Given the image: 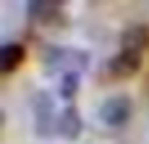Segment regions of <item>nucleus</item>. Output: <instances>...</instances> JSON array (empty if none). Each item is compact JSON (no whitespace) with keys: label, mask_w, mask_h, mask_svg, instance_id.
Listing matches in <instances>:
<instances>
[{"label":"nucleus","mask_w":149,"mask_h":144,"mask_svg":"<svg viewBox=\"0 0 149 144\" xmlns=\"http://www.w3.org/2000/svg\"><path fill=\"white\" fill-rule=\"evenodd\" d=\"M86 63L89 52L76 47H47L45 52V66L50 73H79L81 68H86Z\"/></svg>","instance_id":"nucleus-1"},{"label":"nucleus","mask_w":149,"mask_h":144,"mask_svg":"<svg viewBox=\"0 0 149 144\" xmlns=\"http://www.w3.org/2000/svg\"><path fill=\"white\" fill-rule=\"evenodd\" d=\"M31 113H34V131H37V136L58 134V115H55L52 94L47 89H37L31 94Z\"/></svg>","instance_id":"nucleus-2"},{"label":"nucleus","mask_w":149,"mask_h":144,"mask_svg":"<svg viewBox=\"0 0 149 144\" xmlns=\"http://www.w3.org/2000/svg\"><path fill=\"white\" fill-rule=\"evenodd\" d=\"M131 113H134V102L128 94H113L102 102L100 108V121L110 129H123L128 121H131Z\"/></svg>","instance_id":"nucleus-3"},{"label":"nucleus","mask_w":149,"mask_h":144,"mask_svg":"<svg viewBox=\"0 0 149 144\" xmlns=\"http://www.w3.org/2000/svg\"><path fill=\"white\" fill-rule=\"evenodd\" d=\"M139 68H141V55L128 52V50H120L107 60V73L113 79H131Z\"/></svg>","instance_id":"nucleus-4"},{"label":"nucleus","mask_w":149,"mask_h":144,"mask_svg":"<svg viewBox=\"0 0 149 144\" xmlns=\"http://www.w3.org/2000/svg\"><path fill=\"white\" fill-rule=\"evenodd\" d=\"M120 50H128V52H136L141 55V50L149 47V26L144 24H131L120 31Z\"/></svg>","instance_id":"nucleus-5"},{"label":"nucleus","mask_w":149,"mask_h":144,"mask_svg":"<svg viewBox=\"0 0 149 144\" xmlns=\"http://www.w3.org/2000/svg\"><path fill=\"white\" fill-rule=\"evenodd\" d=\"M81 129H84L81 113L76 110V105H65V108L58 113V134H60L63 139L73 142V139H79Z\"/></svg>","instance_id":"nucleus-6"},{"label":"nucleus","mask_w":149,"mask_h":144,"mask_svg":"<svg viewBox=\"0 0 149 144\" xmlns=\"http://www.w3.org/2000/svg\"><path fill=\"white\" fill-rule=\"evenodd\" d=\"M24 58H26V47H24V45H18V42H5L3 50H0V71H3V73L16 71V68L24 63Z\"/></svg>","instance_id":"nucleus-7"},{"label":"nucleus","mask_w":149,"mask_h":144,"mask_svg":"<svg viewBox=\"0 0 149 144\" xmlns=\"http://www.w3.org/2000/svg\"><path fill=\"white\" fill-rule=\"evenodd\" d=\"M26 13L34 18V21H39V24H55L58 21V16H60V5L58 3H29L26 5Z\"/></svg>","instance_id":"nucleus-8"},{"label":"nucleus","mask_w":149,"mask_h":144,"mask_svg":"<svg viewBox=\"0 0 149 144\" xmlns=\"http://www.w3.org/2000/svg\"><path fill=\"white\" fill-rule=\"evenodd\" d=\"M79 92V73H63L58 79V94L63 100H73Z\"/></svg>","instance_id":"nucleus-9"}]
</instances>
